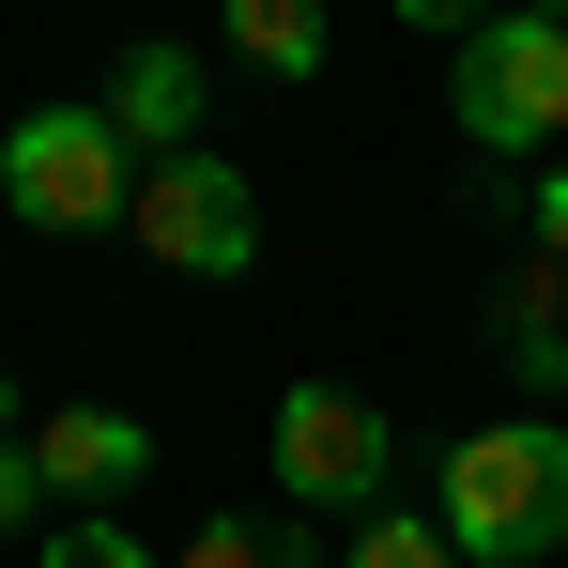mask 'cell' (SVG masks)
<instances>
[{
    "instance_id": "obj_1",
    "label": "cell",
    "mask_w": 568,
    "mask_h": 568,
    "mask_svg": "<svg viewBox=\"0 0 568 568\" xmlns=\"http://www.w3.org/2000/svg\"><path fill=\"white\" fill-rule=\"evenodd\" d=\"M430 523H446V554H491V568L568 554V430H554V415H491V430H462L446 476H430Z\"/></svg>"
},
{
    "instance_id": "obj_2",
    "label": "cell",
    "mask_w": 568,
    "mask_h": 568,
    "mask_svg": "<svg viewBox=\"0 0 568 568\" xmlns=\"http://www.w3.org/2000/svg\"><path fill=\"white\" fill-rule=\"evenodd\" d=\"M0 200L31 231H108V215H139V139L108 108H31L0 139Z\"/></svg>"
},
{
    "instance_id": "obj_3",
    "label": "cell",
    "mask_w": 568,
    "mask_h": 568,
    "mask_svg": "<svg viewBox=\"0 0 568 568\" xmlns=\"http://www.w3.org/2000/svg\"><path fill=\"white\" fill-rule=\"evenodd\" d=\"M446 108H462L476 154H554L568 139V16H523V0H507V16L462 47Z\"/></svg>"
},
{
    "instance_id": "obj_4",
    "label": "cell",
    "mask_w": 568,
    "mask_h": 568,
    "mask_svg": "<svg viewBox=\"0 0 568 568\" xmlns=\"http://www.w3.org/2000/svg\"><path fill=\"white\" fill-rule=\"evenodd\" d=\"M170 277H246L262 262V200L231 154H170V170H139V215H123Z\"/></svg>"
},
{
    "instance_id": "obj_5",
    "label": "cell",
    "mask_w": 568,
    "mask_h": 568,
    "mask_svg": "<svg viewBox=\"0 0 568 568\" xmlns=\"http://www.w3.org/2000/svg\"><path fill=\"white\" fill-rule=\"evenodd\" d=\"M384 462H399V430H384L354 384H292V399H277V491H292V507H354V523H369Z\"/></svg>"
},
{
    "instance_id": "obj_6",
    "label": "cell",
    "mask_w": 568,
    "mask_h": 568,
    "mask_svg": "<svg viewBox=\"0 0 568 568\" xmlns=\"http://www.w3.org/2000/svg\"><path fill=\"white\" fill-rule=\"evenodd\" d=\"M31 462H47L62 507H123V491L154 476V430H139L123 399H78V415H47V430H31Z\"/></svg>"
},
{
    "instance_id": "obj_7",
    "label": "cell",
    "mask_w": 568,
    "mask_h": 568,
    "mask_svg": "<svg viewBox=\"0 0 568 568\" xmlns=\"http://www.w3.org/2000/svg\"><path fill=\"white\" fill-rule=\"evenodd\" d=\"M108 123L139 139V170L200 154V47H123V93H108Z\"/></svg>"
},
{
    "instance_id": "obj_8",
    "label": "cell",
    "mask_w": 568,
    "mask_h": 568,
    "mask_svg": "<svg viewBox=\"0 0 568 568\" xmlns=\"http://www.w3.org/2000/svg\"><path fill=\"white\" fill-rule=\"evenodd\" d=\"M507 369H523V384H568V277H554V262L507 277Z\"/></svg>"
},
{
    "instance_id": "obj_9",
    "label": "cell",
    "mask_w": 568,
    "mask_h": 568,
    "mask_svg": "<svg viewBox=\"0 0 568 568\" xmlns=\"http://www.w3.org/2000/svg\"><path fill=\"white\" fill-rule=\"evenodd\" d=\"M231 47L262 78H323V0H231Z\"/></svg>"
},
{
    "instance_id": "obj_10",
    "label": "cell",
    "mask_w": 568,
    "mask_h": 568,
    "mask_svg": "<svg viewBox=\"0 0 568 568\" xmlns=\"http://www.w3.org/2000/svg\"><path fill=\"white\" fill-rule=\"evenodd\" d=\"M338 568H462V554H446V523H399V507H369V523L338 538Z\"/></svg>"
},
{
    "instance_id": "obj_11",
    "label": "cell",
    "mask_w": 568,
    "mask_h": 568,
    "mask_svg": "<svg viewBox=\"0 0 568 568\" xmlns=\"http://www.w3.org/2000/svg\"><path fill=\"white\" fill-rule=\"evenodd\" d=\"M170 568H307V538H277V523H200Z\"/></svg>"
},
{
    "instance_id": "obj_12",
    "label": "cell",
    "mask_w": 568,
    "mask_h": 568,
    "mask_svg": "<svg viewBox=\"0 0 568 568\" xmlns=\"http://www.w3.org/2000/svg\"><path fill=\"white\" fill-rule=\"evenodd\" d=\"M47 568H154L139 538H123V507H78L62 538H47Z\"/></svg>"
},
{
    "instance_id": "obj_13",
    "label": "cell",
    "mask_w": 568,
    "mask_h": 568,
    "mask_svg": "<svg viewBox=\"0 0 568 568\" xmlns=\"http://www.w3.org/2000/svg\"><path fill=\"white\" fill-rule=\"evenodd\" d=\"M523 231H538V262L568 277V170H523Z\"/></svg>"
},
{
    "instance_id": "obj_14",
    "label": "cell",
    "mask_w": 568,
    "mask_h": 568,
    "mask_svg": "<svg viewBox=\"0 0 568 568\" xmlns=\"http://www.w3.org/2000/svg\"><path fill=\"white\" fill-rule=\"evenodd\" d=\"M31 507H47V462H31V446H0V538H31Z\"/></svg>"
},
{
    "instance_id": "obj_15",
    "label": "cell",
    "mask_w": 568,
    "mask_h": 568,
    "mask_svg": "<svg viewBox=\"0 0 568 568\" xmlns=\"http://www.w3.org/2000/svg\"><path fill=\"white\" fill-rule=\"evenodd\" d=\"M399 16H415V31H446V47H476V31H491V0H399Z\"/></svg>"
},
{
    "instance_id": "obj_16",
    "label": "cell",
    "mask_w": 568,
    "mask_h": 568,
    "mask_svg": "<svg viewBox=\"0 0 568 568\" xmlns=\"http://www.w3.org/2000/svg\"><path fill=\"white\" fill-rule=\"evenodd\" d=\"M0 415H16V384H0ZM0 446H16V430H0Z\"/></svg>"
},
{
    "instance_id": "obj_17",
    "label": "cell",
    "mask_w": 568,
    "mask_h": 568,
    "mask_svg": "<svg viewBox=\"0 0 568 568\" xmlns=\"http://www.w3.org/2000/svg\"><path fill=\"white\" fill-rule=\"evenodd\" d=\"M523 16H568V0H523Z\"/></svg>"
}]
</instances>
